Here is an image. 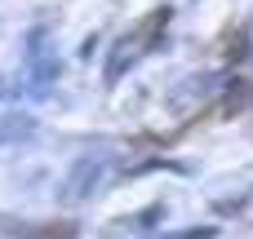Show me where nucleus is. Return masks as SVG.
<instances>
[{"label": "nucleus", "mask_w": 253, "mask_h": 239, "mask_svg": "<svg viewBox=\"0 0 253 239\" xmlns=\"http://www.w3.org/2000/svg\"><path fill=\"white\" fill-rule=\"evenodd\" d=\"M102 177H107V164L102 160H93V155H84L76 169H71V177H67V186H62V195L76 204V200H89L98 186H102Z\"/></svg>", "instance_id": "obj_1"}, {"label": "nucleus", "mask_w": 253, "mask_h": 239, "mask_svg": "<svg viewBox=\"0 0 253 239\" xmlns=\"http://www.w3.org/2000/svg\"><path fill=\"white\" fill-rule=\"evenodd\" d=\"M31 129H36V120H31V115H0V146H4V142L27 137Z\"/></svg>", "instance_id": "obj_2"}]
</instances>
